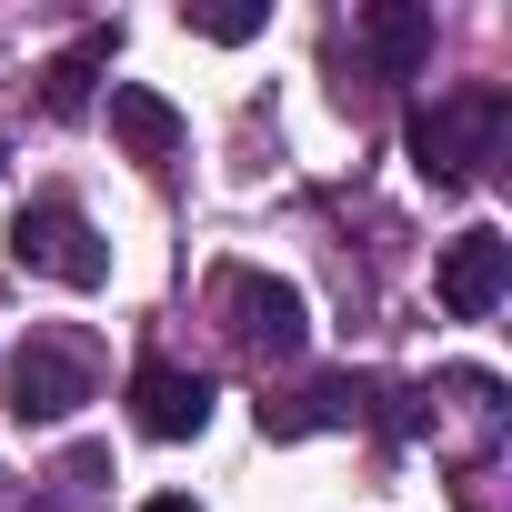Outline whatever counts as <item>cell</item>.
Here are the masks:
<instances>
[{
    "label": "cell",
    "instance_id": "cell-9",
    "mask_svg": "<svg viewBox=\"0 0 512 512\" xmlns=\"http://www.w3.org/2000/svg\"><path fill=\"white\" fill-rule=\"evenodd\" d=\"M352 31H362V51H372V91H382V81H412V71L432 61V11H422V0H372Z\"/></svg>",
    "mask_w": 512,
    "mask_h": 512
},
{
    "label": "cell",
    "instance_id": "cell-7",
    "mask_svg": "<svg viewBox=\"0 0 512 512\" xmlns=\"http://www.w3.org/2000/svg\"><path fill=\"white\" fill-rule=\"evenodd\" d=\"M111 61H121V21H91L71 51H51V71H41V111H51V121H81V111L101 101Z\"/></svg>",
    "mask_w": 512,
    "mask_h": 512
},
{
    "label": "cell",
    "instance_id": "cell-8",
    "mask_svg": "<svg viewBox=\"0 0 512 512\" xmlns=\"http://www.w3.org/2000/svg\"><path fill=\"white\" fill-rule=\"evenodd\" d=\"M111 141H121L141 171H171V161H181V141H191V121H181L151 81H111Z\"/></svg>",
    "mask_w": 512,
    "mask_h": 512
},
{
    "label": "cell",
    "instance_id": "cell-10",
    "mask_svg": "<svg viewBox=\"0 0 512 512\" xmlns=\"http://www.w3.org/2000/svg\"><path fill=\"white\" fill-rule=\"evenodd\" d=\"M181 31H191V41L241 51V41H262V31H272V11H262V0H231V11H181Z\"/></svg>",
    "mask_w": 512,
    "mask_h": 512
},
{
    "label": "cell",
    "instance_id": "cell-12",
    "mask_svg": "<svg viewBox=\"0 0 512 512\" xmlns=\"http://www.w3.org/2000/svg\"><path fill=\"white\" fill-rule=\"evenodd\" d=\"M0 161H11V151H0Z\"/></svg>",
    "mask_w": 512,
    "mask_h": 512
},
{
    "label": "cell",
    "instance_id": "cell-3",
    "mask_svg": "<svg viewBox=\"0 0 512 512\" xmlns=\"http://www.w3.org/2000/svg\"><path fill=\"white\" fill-rule=\"evenodd\" d=\"M11 262H21L31 282L101 292V282H111V241H101V221H91L71 191H31V201L11 211Z\"/></svg>",
    "mask_w": 512,
    "mask_h": 512
},
{
    "label": "cell",
    "instance_id": "cell-2",
    "mask_svg": "<svg viewBox=\"0 0 512 512\" xmlns=\"http://www.w3.org/2000/svg\"><path fill=\"white\" fill-rule=\"evenodd\" d=\"M201 312H211L251 362H292V352L312 342V302H302V282H282V272H262V262H221V272L201 282Z\"/></svg>",
    "mask_w": 512,
    "mask_h": 512
},
{
    "label": "cell",
    "instance_id": "cell-5",
    "mask_svg": "<svg viewBox=\"0 0 512 512\" xmlns=\"http://www.w3.org/2000/svg\"><path fill=\"white\" fill-rule=\"evenodd\" d=\"M432 292H442V312H452V322H492V312H502V292H512V241H502L492 221L452 231V241H442Z\"/></svg>",
    "mask_w": 512,
    "mask_h": 512
},
{
    "label": "cell",
    "instance_id": "cell-4",
    "mask_svg": "<svg viewBox=\"0 0 512 512\" xmlns=\"http://www.w3.org/2000/svg\"><path fill=\"white\" fill-rule=\"evenodd\" d=\"M91 392H101V352H91L81 332H31L21 352H0V402H11L21 432L71 422Z\"/></svg>",
    "mask_w": 512,
    "mask_h": 512
},
{
    "label": "cell",
    "instance_id": "cell-11",
    "mask_svg": "<svg viewBox=\"0 0 512 512\" xmlns=\"http://www.w3.org/2000/svg\"><path fill=\"white\" fill-rule=\"evenodd\" d=\"M141 512H201V502H191V492H151Z\"/></svg>",
    "mask_w": 512,
    "mask_h": 512
},
{
    "label": "cell",
    "instance_id": "cell-1",
    "mask_svg": "<svg viewBox=\"0 0 512 512\" xmlns=\"http://www.w3.org/2000/svg\"><path fill=\"white\" fill-rule=\"evenodd\" d=\"M502 141H512V91L502 81H462V91L402 111V151H412V171L432 191H472L502 161Z\"/></svg>",
    "mask_w": 512,
    "mask_h": 512
},
{
    "label": "cell",
    "instance_id": "cell-6",
    "mask_svg": "<svg viewBox=\"0 0 512 512\" xmlns=\"http://www.w3.org/2000/svg\"><path fill=\"white\" fill-rule=\"evenodd\" d=\"M211 402H221V392H211L201 372L161 362V352L131 372V422H141L151 442H201V432H211Z\"/></svg>",
    "mask_w": 512,
    "mask_h": 512
}]
</instances>
